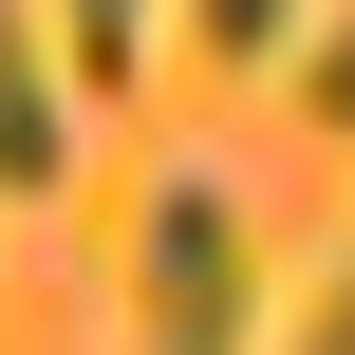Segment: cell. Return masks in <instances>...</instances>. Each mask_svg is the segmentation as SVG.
Here are the masks:
<instances>
[{
	"label": "cell",
	"mask_w": 355,
	"mask_h": 355,
	"mask_svg": "<svg viewBox=\"0 0 355 355\" xmlns=\"http://www.w3.org/2000/svg\"><path fill=\"white\" fill-rule=\"evenodd\" d=\"M187 37H206L225 75H262V56H300V0H187Z\"/></svg>",
	"instance_id": "cell-3"
},
{
	"label": "cell",
	"mask_w": 355,
	"mask_h": 355,
	"mask_svg": "<svg viewBox=\"0 0 355 355\" xmlns=\"http://www.w3.org/2000/svg\"><path fill=\"white\" fill-rule=\"evenodd\" d=\"M56 56H75V75H131V56H150V0H56Z\"/></svg>",
	"instance_id": "cell-4"
},
{
	"label": "cell",
	"mask_w": 355,
	"mask_h": 355,
	"mask_svg": "<svg viewBox=\"0 0 355 355\" xmlns=\"http://www.w3.org/2000/svg\"><path fill=\"white\" fill-rule=\"evenodd\" d=\"M300 355H355V262L318 281V318H300Z\"/></svg>",
	"instance_id": "cell-6"
},
{
	"label": "cell",
	"mask_w": 355,
	"mask_h": 355,
	"mask_svg": "<svg viewBox=\"0 0 355 355\" xmlns=\"http://www.w3.org/2000/svg\"><path fill=\"white\" fill-rule=\"evenodd\" d=\"M300 94H318V131H355V19H318V37H300Z\"/></svg>",
	"instance_id": "cell-5"
},
{
	"label": "cell",
	"mask_w": 355,
	"mask_h": 355,
	"mask_svg": "<svg viewBox=\"0 0 355 355\" xmlns=\"http://www.w3.org/2000/svg\"><path fill=\"white\" fill-rule=\"evenodd\" d=\"M131 281H150V355H262V262H243V187L225 168H168L150 187Z\"/></svg>",
	"instance_id": "cell-1"
},
{
	"label": "cell",
	"mask_w": 355,
	"mask_h": 355,
	"mask_svg": "<svg viewBox=\"0 0 355 355\" xmlns=\"http://www.w3.org/2000/svg\"><path fill=\"white\" fill-rule=\"evenodd\" d=\"M56 168H75V56H56V19H37V0H0V187L37 206Z\"/></svg>",
	"instance_id": "cell-2"
}]
</instances>
